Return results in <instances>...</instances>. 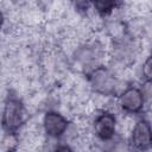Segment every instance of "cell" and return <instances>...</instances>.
Listing matches in <instances>:
<instances>
[{"label": "cell", "instance_id": "2", "mask_svg": "<svg viewBox=\"0 0 152 152\" xmlns=\"http://www.w3.org/2000/svg\"><path fill=\"white\" fill-rule=\"evenodd\" d=\"M89 83L93 90L101 95H112L116 89V78L104 66H97L90 72Z\"/></svg>", "mask_w": 152, "mask_h": 152}, {"label": "cell", "instance_id": "6", "mask_svg": "<svg viewBox=\"0 0 152 152\" xmlns=\"http://www.w3.org/2000/svg\"><path fill=\"white\" fill-rule=\"evenodd\" d=\"M116 121L113 114L110 113H101L94 121V129L96 135L102 140H109L113 138L115 133Z\"/></svg>", "mask_w": 152, "mask_h": 152}, {"label": "cell", "instance_id": "3", "mask_svg": "<svg viewBox=\"0 0 152 152\" xmlns=\"http://www.w3.org/2000/svg\"><path fill=\"white\" fill-rule=\"evenodd\" d=\"M132 144L140 151L148 150L152 146V128L146 120L137 121L132 132Z\"/></svg>", "mask_w": 152, "mask_h": 152}, {"label": "cell", "instance_id": "10", "mask_svg": "<svg viewBox=\"0 0 152 152\" xmlns=\"http://www.w3.org/2000/svg\"><path fill=\"white\" fill-rule=\"evenodd\" d=\"M141 91L144 94V97H146L147 100L152 101V81H146Z\"/></svg>", "mask_w": 152, "mask_h": 152}, {"label": "cell", "instance_id": "4", "mask_svg": "<svg viewBox=\"0 0 152 152\" xmlns=\"http://www.w3.org/2000/svg\"><path fill=\"white\" fill-rule=\"evenodd\" d=\"M144 94L135 87L127 88L119 99L121 108L128 113H138L144 106Z\"/></svg>", "mask_w": 152, "mask_h": 152}, {"label": "cell", "instance_id": "7", "mask_svg": "<svg viewBox=\"0 0 152 152\" xmlns=\"http://www.w3.org/2000/svg\"><path fill=\"white\" fill-rule=\"evenodd\" d=\"M77 59L81 61L83 64H88V63H93L95 62L99 57H100V49L96 46H82L78 51H77Z\"/></svg>", "mask_w": 152, "mask_h": 152}, {"label": "cell", "instance_id": "5", "mask_svg": "<svg viewBox=\"0 0 152 152\" xmlns=\"http://www.w3.org/2000/svg\"><path fill=\"white\" fill-rule=\"evenodd\" d=\"M44 131L49 137L58 138L68 128V120L59 113L48 112L43 120Z\"/></svg>", "mask_w": 152, "mask_h": 152}, {"label": "cell", "instance_id": "8", "mask_svg": "<svg viewBox=\"0 0 152 152\" xmlns=\"http://www.w3.org/2000/svg\"><path fill=\"white\" fill-rule=\"evenodd\" d=\"M116 2L113 1H99L94 4V7L97 10V12H100L101 14H108L110 13L115 7H116Z\"/></svg>", "mask_w": 152, "mask_h": 152}, {"label": "cell", "instance_id": "11", "mask_svg": "<svg viewBox=\"0 0 152 152\" xmlns=\"http://www.w3.org/2000/svg\"><path fill=\"white\" fill-rule=\"evenodd\" d=\"M55 152H74V151L66 145H61L55 150Z\"/></svg>", "mask_w": 152, "mask_h": 152}, {"label": "cell", "instance_id": "1", "mask_svg": "<svg viewBox=\"0 0 152 152\" xmlns=\"http://www.w3.org/2000/svg\"><path fill=\"white\" fill-rule=\"evenodd\" d=\"M24 120V109L21 102L13 96H8L2 112V127L8 133L15 132Z\"/></svg>", "mask_w": 152, "mask_h": 152}, {"label": "cell", "instance_id": "9", "mask_svg": "<svg viewBox=\"0 0 152 152\" xmlns=\"http://www.w3.org/2000/svg\"><path fill=\"white\" fill-rule=\"evenodd\" d=\"M142 75L146 81H152V57H148L142 65Z\"/></svg>", "mask_w": 152, "mask_h": 152}]
</instances>
